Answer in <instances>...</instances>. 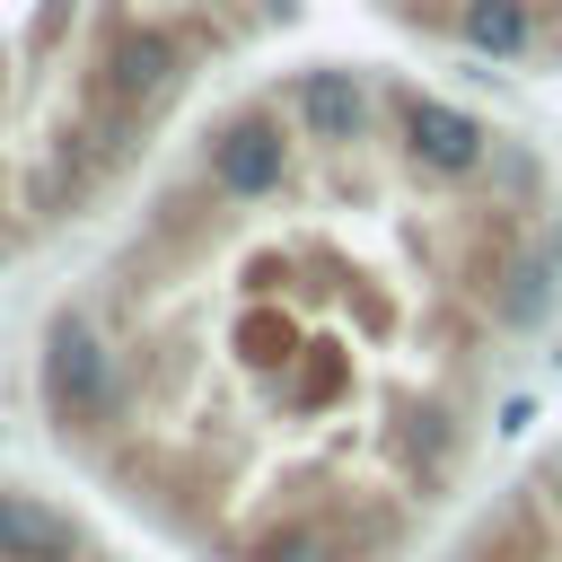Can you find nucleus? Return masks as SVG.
I'll use <instances>...</instances> for the list:
<instances>
[{"label":"nucleus","mask_w":562,"mask_h":562,"mask_svg":"<svg viewBox=\"0 0 562 562\" xmlns=\"http://www.w3.org/2000/svg\"><path fill=\"white\" fill-rule=\"evenodd\" d=\"M0 562H149V553L88 492H53V483L0 465Z\"/></svg>","instance_id":"5"},{"label":"nucleus","mask_w":562,"mask_h":562,"mask_svg":"<svg viewBox=\"0 0 562 562\" xmlns=\"http://www.w3.org/2000/svg\"><path fill=\"white\" fill-rule=\"evenodd\" d=\"M369 9L448 61L562 79V0H369Z\"/></svg>","instance_id":"3"},{"label":"nucleus","mask_w":562,"mask_h":562,"mask_svg":"<svg viewBox=\"0 0 562 562\" xmlns=\"http://www.w3.org/2000/svg\"><path fill=\"white\" fill-rule=\"evenodd\" d=\"M562 299V193L465 88L316 53L237 79L44 299L61 474L176 562H439Z\"/></svg>","instance_id":"1"},{"label":"nucleus","mask_w":562,"mask_h":562,"mask_svg":"<svg viewBox=\"0 0 562 562\" xmlns=\"http://www.w3.org/2000/svg\"><path fill=\"white\" fill-rule=\"evenodd\" d=\"M439 562H562V430L536 439Z\"/></svg>","instance_id":"4"},{"label":"nucleus","mask_w":562,"mask_h":562,"mask_svg":"<svg viewBox=\"0 0 562 562\" xmlns=\"http://www.w3.org/2000/svg\"><path fill=\"white\" fill-rule=\"evenodd\" d=\"M299 0H0V272L114 220Z\"/></svg>","instance_id":"2"}]
</instances>
